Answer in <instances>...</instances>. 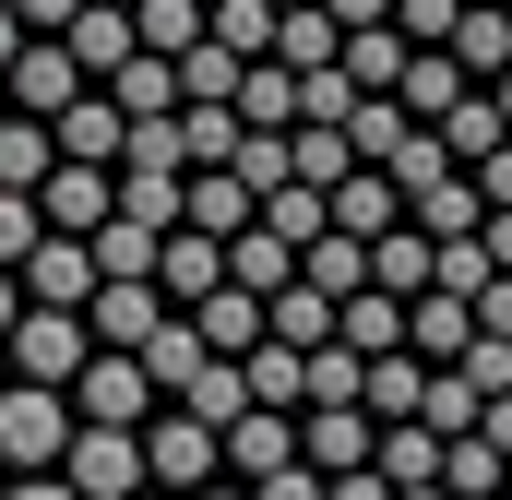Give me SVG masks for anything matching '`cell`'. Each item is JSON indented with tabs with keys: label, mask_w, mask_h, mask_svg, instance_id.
Returning a JSON list of instances; mask_svg holds the SVG:
<instances>
[{
	"label": "cell",
	"mask_w": 512,
	"mask_h": 500,
	"mask_svg": "<svg viewBox=\"0 0 512 500\" xmlns=\"http://www.w3.org/2000/svg\"><path fill=\"white\" fill-rule=\"evenodd\" d=\"M393 108H405V131H441L453 108H465V60H453V48H405V72H393Z\"/></svg>",
	"instance_id": "10"
},
{
	"label": "cell",
	"mask_w": 512,
	"mask_h": 500,
	"mask_svg": "<svg viewBox=\"0 0 512 500\" xmlns=\"http://www.w3.org/2000/svg\"><path fill=\"white\" fill-rule=\"evenodd\" d=\"M60 48L84 60V84H108V72L131 60V12H120V0H84V12L60 24Z\"/></svg>",
	"instance_id": "19"
},
{
	"label": "cell",
	"mask_w": 512,
	"mask_h": 500,
	"mask_svg": "<svg viewBox=\"0 0 512 500\" xmlns=\"http://www.w3.org/2000/svg\"><path fill=\"white\" fill-rule=\"evenodd\" d=\"M370 405H298V465L310 477H346V465H370Z\"/></svg>",
	"instance_id": "9"
},
{
	"label": "cell",
	"mask_w": 512,
	"mask_h": 500,
	"mask_svg": "<svg viewBox=\"0 0 512 500\" xmlns=\"http://www.w3.org/2000/svg\"><path fill=\"white\" fill-rule=\"evenodd\" d=\"M84 250H96V286H131V274L155 286V250H167V227H131V215H108Z\"/></svg>",
	"instance_id": "28"
},
{
	"label": "cell",
	"mask_w": 512,
	"mask_h": 500,
	"mask_svg": "<svg viewBox=\"0 0 512 500\" xmlns=\"http://www.w3.org/2000/svg\"><path fill=\"white\" fill-rule=\"evenodd\" d=\"M60 453H72V405H60L48 381H12V393H0V465L48 477Z\"/></svg>",
	"instance_id": "1"
},
{
	"label": "cell",
	"mask_w": 512,
	"mask_h": 500,
	"mask_svg": "<svg viewBox=\"0 0 512 500\" xmlns=\"http://www.w3.org/2000/svg\"><path fill=\"white\" fill-rule=\"evenodd\" d=\"M203 12H215V0H203Z\"/></svg>",
	"instance_id": "63"
},
{
	"label": "cell",
	"mask_w": 512,
	"mask_h": 500,
	"mask_svg": "<svg viewBox=\"0 0 512 500\" xmlns=\"http://www.w3.org/2000/svg\"><path fill=\"white\" fill-rule=\"evenodd\" d=\"M179 417H203V429L227 441V417H251V381H239V358H203V370L179 381Z\"/></svg>",
	"instance_id": "29"
},
{
	"label": "cell",
	"mask_w": 512,
	"mask_h": 500,
	"mask_svg": "<svg viewBox=\"0 0 512 500\" xmlns=\"http://www.w3.org/2000/svg\"><path fill=\"white\" fill-rule=\"evenodd\" d=\"M465 191H477V215H512V143H501V155H477V167H465Z\"/></svg>",
	"instance_id": "48"
},
{
	"label": "cell",
	"mask_w": 512,
	"mask_h": 500,
	"mask_svg": "<svg viewBox=\"0 0 512 500\" xmlns=\"http://www.w3.org/2000/svg\"><path fill=\"white\" fill-rule=\"evenodd\" d=\"M453 12H465V0H393V36H405V48H441Z\"/></svg>",
	"instance_id": "47"
},
{
	"label": "cell",
	"mask_w": 512,
	"mask_h": 500,
	"mask_svg": "<svg viewBox=\"0 0 512 500\" xmlns=\"http://www.w3.org/2000/svg\"><path fill=\"white\" fill-rule=\"evenodd\" d=\"M453 381L489 405V393H512V334H465V358H453Z\"/></svg>",
	"instance_id": "43"
},
{
	"label": "cell",
	"mask_w": 512,
	"mask_h": 500,
	"mask_svg": "<svg viewBox=\"0 0 512 500\" xmlns=\"http://www.w3.org/2000/svg\"><path fill=\"white\" fill-rule=\"evenodd\" d=\"M0 500H72V489H60V477H24V489H0Z\"/></svg>",
	"instance_id": "53"
},
{
	"label": "cell",
	"mask_w": 512,
	"mask_h": 500,
	"mask_svg": "<svg viewBox=\"0 0 512 500\" xmlns=\"http://www.w3.org/2000/svg\"><path fill=\"white\" fill-rule=\"evenodd\" d=\"M120 12H131V0H120Z\"/></svg>",
	"instance_id": "64"
},
{
	"label": "cell",
	"mask_w": 512,
	"mask_h": 500,
	"mask_svg": "<svg viewBox=\"0 0 512 500\" xmlns=\"http://www.w3.org/2000/svg\"><path fill=\"white\" fill-rule=\"evenodd\" d=\"M465 334H477V310H465V298H441V286H429V298H405V358H417V370H453V358H465Z\"/></svg>",
	"instance_id": "13"
},
{
	"label": "cell",
	"mask_w": 512,
	"mask_h": 500,
	"mask_svg": "<svg viewBox=\"0 0 512 500\" xmlns=\"http://www.w3.org/2000/svg\"><path fill=\"white\" fill-rule=\"evenodd\" d=\"M155 322H167V298H155V286H143V274H131V286H96V298H84V334H96V346H143V334H155Z\"/></svg>",
	"instance_id": "15"
},
{
	"label": "cell",
	"mask_w": 512,
	"mask_h": 500,
	"mask_svg": "<svg viewBox=\"0 0 512 500\" xmlns=\"http://www.w3.org/2000/svg\"><path fill=\"white\" fill-rule=\"evenodd\" d=\"M60 167V143H48V120H0V191H36Z\"/></svg>",
	"instance_id": "38"
},
{
	"label": "cell",
	"mask_w": 512,
	"mask_h": 500,
	"mask_svg": "<svg viewBox=\"0 0 512 500\" xmlns=\"http://www.w3.org/2000/svg\"><path fill=\"white\" fill-rule=\"evenodd\" d=\"M262 227H274V239H286V250H310V239H322V227H334V203H322L310 179H286V191H262Z\"/></svg>",
	"instance_id": "37"
},
{
	"label": "cell",
	"mask_w": 512,
	"mask_h": 500,
	"mask_svg": "<svg viewBox=\"0 0 512 500\" xmlns=\"http://www.w3.org/2000/svg\"><path fill=\"white\" fill-rule=\"evenodd\" d=\"M72 12H84V0H12V24H24V36H60Z\"/></svg>",
	"instance_id": "50"
},
{
	"label": "cell",
	"mask_w": 512,
	"mask_h": 500,
	"mask_svg": "<svg viewBox=\"0 0 512 500\" xmlns=\"http://www.w3.org/2000/svg\"><path fill=\"white\" fill-rule=\"evenodd\" d=\"M227 465H239V489H262L274 465H298V417H274V405L227 417Z\"/></svg>",
	"instance_id": "17"
},
{
	"label": "cell",
	"mask_w": 512,
	"mask_h": 500,
	"mask_svg": "<svg viewBox=\"0 0 512 500\" xmlns=\"http://www.w3.org/2000/svg\"><path fill=\"white\" fill-rule=\"evenodd\" d=\"M191 500H251V489H191Z\"/></svg>",
	"instance_id": "58"
},
{
	"label": "cell",
	"mask_w": 512,
	"mask_h": 500,
	"mask_svg": "<svg viewBox=\"0 0 512 500\" xmlns=\"http://www.w3.org/2000/svg\"><path fill=\"white\" fill-rule=\"evenodd\" d=\"M441 48L465 60V84H489V72H512V0H465Z\"/></svg>",
	"instance_id": "16"
},
{
	"label": "cell",
	"mask_w": 512,
	"mask_h": 500,
	"mask_svg": "<svg viewBox=\"0 0 512 500\" xmlns=\"http://www.w3.org/2000/svg\"><path fill=\"white\" fill-rule=\"evenodd\" d=\"M120 179V215L131 227H179V179H143V167H108Z\"/></svg>",
	"instance_id": "44"
},
{
	"label": "cell",
	"mask_w": 512,
	"mask_h": 500,
	"mask_svg": "<svg viewBox=\"0 0 512 500\" xmlns=\"http://www.w3.org/2000/svg\"><path fill=\"white\" fill-rule=\"evenodd\" d=\"M72 500H131L143 489V429H72Z\"/></svg>",
	"instance_id": "5"
},
{
	"label": "cell",
	"mask_w": 512,
	"mask_h": 500,
	"mask_svg": "<svg viewBox=\"0 0 512 500\" xmlns=\"http://www.w3.org/2000/svg\"><path fill=\"white\" fill-rule=\"evenodd\" d=\"M0 96H12V120H60V108L84 96V60H72L60 36H24L12 72H0Z\"/></svg>",
	"instance_id": "3"
},
{
	"label": "cell",
	"mask_w": 512,
	"mask_h": 500,
	"mask_svg": "<svg viewBox=\"0 0 512 500\" xmlns=\"http://www.w3.org/2000/svg\"><path fill=\"white\" fill-rule=\"evenodd\" d=\"M346 167H358V143H346V131H322V120H298V131H286V179H310V191H334Z\"/></svg>",
	"instance_id": "34"
},
{
	"label": "cell",
	"mask_w": 512,
	"mask_h": 500,
	"mask_svg": "<svg viewBox=\"0 0 512 500\" xmlns=\"http://www.w3.org/2000/svg\"><path fill=\"white\" fill-rule=\"evenodd\" d=\"M12 286H24V310H84V298H96V250L84 239H36L12 262Z\"/></svg>",
	"instance_id": "7"
},
{
	"label": "cell",
	"mask_w": 512,
	"mask_h": 500,
	"mask_svg": "<svg viewBox=\"0 0 512 500\" xmlns=\"http://www.w3.org/2000/svg\"><path fill=\"white\" fill-rule=\"evenodd\" d=\"M108 108H120V120H167V108H179V60L131 48L120 72H108Z\"/></svg>",
	"instance_id": "23"
},
{
	"label": "cell",
	"mask_w": 512,
	"mask_h": 500,
	"mask_svg": "<svg viewBox=\"0 0 512 500\" xmlns=\"http://www.w3.org/2000/svg\"><path fill=\"white\" fill-rule=\"evenodd\" d=\"M382 179H393V203H417V191H441V179H465V167L441 155V131H405V143L382 155Z\"/></svg>",
	"instance_id": "35"
},
{
	"label": "cell",
	"mask_w": 512,
	"mask_h": 500,
	"mask_svg": "<svg viewBox=\"0 0 512 500\" xmlns=\"http://www.w3.org/2000/svg\"><path fill=\"white\" fill-rule=\"evenodd\" d=\"M417 393H429V370H417L405 346H393V358H370V381H358V405H370V417H417Z\"/></svg>",
	"instance_id": "40"
},
{
	"label": "cell",
	"mask_w": 512,
	"mask_h": 500,
	"mask_svg": "<svg viewBox=\"0 0 512 500\" xmlns=\"http://www.w3.org/2000/svg\"><path fill=\"white\" fill-rule=\"evenodd\" d=\"M262 334L310 358V346H334V298H322V286H274V298H262Z\"/></svg>",
	"instance_id": "27"
},
{
	"label": "cell",
	"mask_w": 512,
	"mask_h": 500,
	"mask_svg": "<svg viewBox=\"0 0 512 500\" xmlns=\"http://www.w3.org/2000/svg\"><path fill=\"white\" fill-rule=\"evenodd\" d=\"M12 48H24V24H12V0H0V72H12Z\"/></svg>",
	"instance_id": "54"
},
{
	"label": "cell",
	"mask_w": 512,
	"mask_h": 500,
	"mask_svg": "<svg viewBox=\"0 0 512 500\" xmlns=\"http://www.w3.org/2000/svg\"><path fill=\"white\" fill-rule=\"evenodd\" d=\"M334 72H346L358 96H393V72H405V36H393V24H358V36L334 48Z\"/></svg>",
	"instance_id": "32"
},
{
	"label": "cell",
	"mask_w": 512,
	"mask_h": 500,
	"mask_svg": "<svg viewBox=\"0 0 512 500\" xmlns=\"http://www.w3.org/2000/svg\"><path fill=\"white\" fill-rule=\"evenodd\" d=\"M501 500H512V465H501Z\"/></svg>",
	"instance_id": "60"
},
{
	"label": "cell",
	"mask_w": 512,
	"mask_h": 500,
	"mask_svg": "<svg viewBox=\"0 0 512 500\" xmlns=\"http://www.w3.org/2000/svg\"><path fill=\"white\" fill-rule=\"evenodd\" d=\"M251 215H262V203L227 179V167H191V179H179V227H203V239H239Z\"/></svg>",
	"instance_id": "18"
},
{
	"label": "cell",
	"mask_w": 512,
	"mask_h": 500,
	"mask_svg": "<svg viewBox=\"0 0 512 500\" xmlns=\"http://www.w3.org/2000/svg\"><path fill=\"white\" fill-rule=\"evenodd\" d=\"M239 155V108H179V167H227Z\"/></svg>",
	"instance_id": "41"
},
{
	"label": "cell",
	"mask_w": 512,
	"mask_h": 500,
	"mask_svg": "<svg viewBox=\"0 0 512 500\" xmlns=\"http://www.w3.org/2000/svg\"><path fill=\"white\" fill-rule=\"evenodd\" d=\"M334 48H346V24H334L322 0H298V12H274V48H262V60H286V72H334Z\"/></svg>",
	"instance_id": "21"
},
{
	"label": "cell",
	"mask_w": 512,
	"mask_h": 500,
	"mask_svg": "<svg viewBox=\"0 0 512 500\" xmlns=\"http://www.w3.org/2000/svg\"><path fill=\"white\" fill-rule=\"evenodd\" d=\"M512 131H501V108H489V84H465V108H453V120H441V155H453V167H477V155H501Z\"/></svg>",
	"instance_id": "36"
},
{
	"label": "cell",
	"mask_w": 512,
	"mask_h": 500,
	"mask_svg": "<svg viewBox=\"0 0 512 500\" xmlns=\"http://www.w3.org/2000/svg\"><path fill=\"white\" fill-rule=\"evenodd\" d=\"M12 322H24V286H12V274H0V334H12Z\"/></svg>",
	"instance_id": "55"
},
{
	"label": "cell",
	"mask_w": 512,
	"mask_h": 500,
	"mask_svg": "<svg viewBox=\"0 0 512 500\" xmlns=\"http://www.w3.org/2000/svg\"><path fill=\"white\" fill-rule=\"evenodd\" d=\"M393 500H453V489H393Z\"/></svg>",
	"instance_id": "57"
},
{
	"label": "cell",
	"mask_w": 512,
	"mask_h": 500,
	"mask_svg": "<svg viewBox=\"0 0 512 500\" xmlns=\"http://www.w3.org/2000/svg\"><path fill=\"white\" fill-rule=\"evenodd\" d=\"M0 346H12V370H24V381H48V393H60V381H72L84 358H96V334H84V310H24V322H12Z\"/></svg>",
	"instance_id": "4"
},
{
	"label": "cell",
	"mask_w": 512,
	"mask_h": 500,
	"mask_svg": "<svg viewBox=\"0 0 512 500\" xmlns=\"http://www.w3.org/2000/svg\"><path fill=\"white\" fill-rule=\"evenodd\" d=\"M131 358H143V381H155V393H179V381L203 370V334H191V310H167V322H155Z\"/></svg>",
	"instance_id": "31"
},
{
	"label": "cell",
	"mask_w": 512,
	"mask_h": 500,
	"mask_svg": "<svg viewBox=\"0 0 512 500\" xmlns=\"http://www.w3.org/2000/svg\"><path fill=\"white\" fill-rule=\"evenodd\" d=\"M203 36H227L239 60H262V48H274V12H262V0H215V12H203Z\"/></svg>",
	"instance_id": "45"
},
{
	"label": "cell",
	"mask_w": 512,
	"mask_h": 500,
	"mask_svg": "<svg viewBox=\"0 0 512 500\" xmlns=\"http://www.w3.org/2000/svg\"><path fill=\"white\" fill-rule=\"evenodd\" d=\"M239 381H251V405H298V346H274V334H262L251 358H239Z\"/></svg>",
	"instance_id": "42"
},
{
	"label": "cell",
	"mask_w": 512,
	"mask_h": 500,
	"mask_svg": "<svg viewBox=\"0 0 512 500\" xmlns=\"http://www.w3.org/2000/svg\"><path fill=\"white\" fill-rule=\"evenodd\" d=\"M322 203H334V227H346V239H382V227H405V203H393V179H382V167H346Z\"/></svg>",
	"instance_id": "22"
},
{
	"label": "cell",
	"mask_w": 512,
	"mask_h": 500,
	"mask_svg": "<svg viewBox=\"0 0 512 500\" xmlns=\"http://www.w3.org/2000/svg\"><path fill=\"white\" fill-rule=\"evenodd\" d=\"M120 131H131V120L108 108V96H96V84H84V96L48 120V143H60V167H120Z\"/></svg>",
	"instance_id": "12"
},
{
	"label": "cell",
	"mask_w": 512,
	"mask_h": 500,
	"mask_svg": "<svg viewBox=\"0 0 512 500\" xmlns=\"http://www.w3.org/2000/svg\"><path fill=\"white\" fill-rule=\"evenodd\" d=\"M84 429H143V405H155V381H143V358H120V346H96L84 358Z\"/></svg>",
	"instance_id": "8"
},
{
	"label": "cell",
	"mask_w": 512,
	"mask_h": 500,
	"mask_svg": "<svg viewBox=\"0 0 512 500\" xmlns=\"http://www.w3.org/2000/svg\"><path fill=\"white\" fill-rule=\"evenodd\" d=\"M48 239V215H36V191H0V274L24 262V250Z\"/></svg>",
	"instance_id": "46"
},
{
	"label": "cell",
	"mask_w": 512,
	"mask_h": 500,
	"mask_svg": "<svg viewBox=\"0 0 512 500\" xmlns=\"http://www.w3.org/2000/svg\"><path fill=\"white\" fill-rule=\"evenodd\" d=\"M322 12H334L346 36H358V24H393V0H322Z\"/></svg>",
	"instance_id": "52"
},
{
	"label": "cell",
	"mask_w": 512,
	"mask_h": 500,
	"mask_svg": "<svg viewBox=\"0 0 512 500\" xmlns=\"http://www.w3.org/2000/svg\"><path fill=\"white\" fill-rule=\"evenodd\" d=\"M0 120H12V96H0Z\"/></svg>",
	"instance_id": "61"
},
{
	"label": "cell",
	"mask_w": 512,
	"mask_h": 500,
	"mask_svg": "<svg viewBox=\"0 0 512 500\" xmlns=\"http://www.w3.org/2000/svg\"><path fill=\"white\" fill-rule=\"evenodd\" d=\"M215 286H227V239L167 227V250H155V298H167V310H191V298H215Z\"/></svg>",
	"instance_id": "11"
},
{
	"label": "cell",
	"mask_w": 512,
	"mask_h": 500,
	"mask_svg": "<svg viewBox=\"0 0 512 500\" xmlns=\"http://www.w3.org/2000/svg\"><path fill=\"white\" fill-rule=\"evenodd\" d=\"M298 286H322V298H358V286H370V239H346V227H322V239L298 250Z\"/></svg>",
	"instance_id": "30"
},
{
	"label": "cell",
	"mask_w": 512,
	"mask_h": 500,
	"mask_svg": "<svg viewBox=\"0 0 512 500\" xmlns=\"http://www.w3.org/2000/svg\"><path fill=\"white\" fill-rule=\"evenodd\" d=\"M36 215H48V239H96V227L120 215V179H108V167H48V179H36Z\"/></svg>",
	"instance_id": "6"
},
{
	"label": "cell",
	"mask_w": 512,
	"mask_h": 500,
	"mask_svg": "<svg viewBox=\"0 0 512 500\" xmlns=\"http://www.w3.org/2000/svg\"><path fill=\"white\" fill-rule=\"evenodd\" d=\"M322 500H393V477L382 465H346V477H322Z\"/></svg>",
	"instance_id": "49"
},
{
	"label": "cell",
	"mask_w": 512,
	"mask_h": 500,
	"mask_svg": "<svg viewBox=\"0 0 512 500\" xmlns=\"http://www.w3.org/2000/svg\"><path fill=\"white\" fill-rule=\"evenodd\" d=\"M191 334H203V358H251V346H262V298H251V286L191 298Z\"/></svg>",
	"instance_id": "20"
},
{
	"label": "cell",
	"mask_w": 512,
	"mask_h": 500,
	"mask_svg": "<svg viewBox=\"0 0 512 500\" xmlns=\"http://www.w3.org/2000/svg\"><path fill=\"white\" fill-rule=\"evenodd\" d=\"M370 465H382L393 489H441V429L429 417H382L370 429Z\"/></svg>",
	"instance_id": "14"
},
{
	"label": "cell",
	"mask_w": 512,
	"mask_h": 500,
	"mask_svg": "<svg viewBox=\"0 0 512 500\" xmlns=\"http://www.w3.org/2000/svg\"><path fill=\"white\" fill-rule=\"evenodd\" d=\"M370 286H382V298H429V239H417V227H382V239H370Z\"/></svg>",
	"instance_id": "33"
},
{
	"label": "cell",
	"mask_w": 512,
	"mask_h": 500,
	"mask_svg": "<svg viewBox=\"0 0 512 500\" xmlns=\"http://www.w3.org/2000/svg\"><path fill=\"white\" fill-rule=\"evenodd\" d=\"M227 286H251V298H274V286H298V250L274 239V227H239V239H227Z\"/></svg>",
	"instance_id": "25"
},
{
	"label": "cell",
	"mask_w": 512,
	"mask_h": 500,
	"mask_svg": "<svg viewBox=\"0 0 512 500\" xmlns=\"http://www.w3.org/2000/svg\"><path fill=\"white\" fill-rule=\"evenodd\" d=\"M251 500H322V477H310V465H274V477H262Z\"/></svg>",
	"instance_id": "51"
},
{
	"label": "cell",
	"mask_w": 512,
	"mask_h": 500,
	"mask_svg": "<svg viewBox=\"0 0 512 500\" xmlns=\"http://www.w3.org/2000/svg\"><path fill=\"white\" fill-rule=\"evenodd\" d=\"M239 72H251V60H239L227 36H191V48H179V108H227Z\"/></svg>",
	"instance_id": "26"
},
{
	"label": "cell",
	"mask_w": 512,
	"mask_h": 500,
	"mask_svg": "<svg viewBox=\"0 0 512 500\" xmlns=\"http://www.w3.org/2000/svg\"><path fill=\"white\" fill-rule=\"evenodd\" d=\"M358 381H370V358H346V346H310V358H298V405H358Z\"/></svg>",
	"instance_id": "39"
},
{
	"label": "cell",
	"mask_w": 512,
	"mask_h": 500,
	"mask_svg": "<svg viewBox=\"0 0 512 500\" xmlns=\"http://www.w3.org/2000/svg\"><path fill=\"white\" fill-rule=\"evenodd\" d=\"M489 108H501V131H512V72H489Z\"/></svg>",
	"instance_id": "56"
},
{
	"label": "cell",
	"mask_w": 512,
	"mask_h": 500,
	"mask_svg": "<svg viewBox=\"0 0 512 500\" xmlns=\"http://www.w3.org/2000/svg\"><path fill=\"white\" fill-rule=\"evenodd\" d=\"M227 108H239V131H298V72H286V60H251Z\"/></svg>",
	"instance_id": "24"
},
{
	"label": "cell",
	"mask_w": 512,
	"mask_h": 500,
	"mask_svg": "<svg viewBox=\"0 0 512 500\" xmlns=\"http://www.w3.org/2000/svg\"><path fill=\"white\" fill-rule=\"evenodd\" d=\"M215 465H227V441H215L203 417H155V429H143V489L191 500V489H215Z\"/></svg>",
	"instance_id": "2"
},
{
	"label": "cell",
	"mask_w": 512,
	"mask_h": 500,
	"mask_svg": "<svg viewBox=\"0 0 512 500\" xmlns=\"http://www.w3.org/2000/svg\"><path fill=\"white\" fill-rule=\"evenodd\" d=\"M131 500H155V489H131Z\"/></svg>",
	"instance_id": "62"
},
{
	"label": "cell",
	"mask_w": 512,
	"mask_h": 500,
	"mask_svg": "<svg viewBox=\"0 0 512 500\" xmlns=\"http://www.w3.org/2000/svg\"><path fill=\"white\" fill-rule=\"evenodd\" d=\"M262 12H298V0H262Z\"/></svg>",
	"instance_id": "59"
}]
</instances>
